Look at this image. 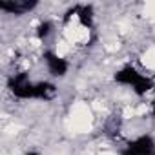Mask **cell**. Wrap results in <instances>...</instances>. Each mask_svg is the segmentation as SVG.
Returning a JSON list of instances; mask_svg holds the SVG:
<instances>
[{
    "instance_id": "cell-1",
    "label": "cell",
    "mask_w": 155,
    "mask_h": 155,
    "mask_svg": "<svg viewBox=\"0 0 155 155\" xmlns=\"http://www.w3.org/2000/svg\"><path fill=\"white\" fill-rule=\"evenodd\" d=\"M115 82L124 84V86H131V90H133L139 97L146 95V93L153 88V81L150 79V77L139 73L133 66H124L122 69H119V71L115 73Z\"/></svg>"
},
{
    "instance_id": "cell-2",
    "label": "cell",
    "mask_w": 155,
    "mask_h": 155,
    "mask_svg": "<svg viewBox=\"0 0 155 155\" xmlns=\"http://www.w3.org/2000/svg\"><path fill=\"white\" fill-rule=\"evenodd\" d=\"M35 84L37 82L29 81L28 73L11 75L9 81H8V88L17 99H35Z\"/></svg>"
},
{
    "instance_id": "cell-3",
    "label": "cell",
    "mask_w": 155,
    "mask_h": 155,
    "mask_svg": "<svg viewBox=\"0 0 155 155\" xmlns=\"http://www.w3.org/2000/svg\"><path fill=\"white\" fill-rule=\"evenodd\" d=\"M37 6V0H0V9L8 15H26Z\"/></svg>"
},
{
    "instance_id": "cell-4",
    "label": "cell",
    "mask_w": 155,
    "mask_h": 155,
    "mask_svg": "<svg viewBox=\"0 0 155 155\" xmlns=\"http://www.w3.org/2000/svg\"><path fill=\"white\" fill-rule=\"evenodd\" d=\"M126 150L133 155H155V140L150 135H140L133 139L126 146Z\"/></svg>"
},
{
    "instance_id": "cell-5",
    "label": "cell",
    "mask_w": 155,
    "mask_h": 155,
    "mask_svg": "<svg viewBox=\"0 0 155 155\" xmlns=\"http://www.w3.org/2000/svg\"><path fill=\"white\" fill-rule=\"evenodd\" d=\"M44 62H46L48 71H49L53 77H64V75L68 73L69 64H68L62 57H58L55 51H46V53H44Z\"/></svg>"
},
{
    "instance_id": "cell-6",
    "label": "cell",
    "mask_w": 155,
    "mask_h": 155,
    "mask_svg": "<svg viewBox=\"0 0 155 155\" xmlns=\"http://www.w3.org/2000/svg\"><path fill=\"white\" fill-rule=\"evenodd\" d=\"M57 97V86L51 82H37L35 84V99L40 101H53Z\"/></svg>"
},
{
    "instance_id": "cell-7",
    "label": "cell",
    "mask_w": 155,
    "mask_h": 155,
    "mask_svg": "<svg viewBox=\"0 0 155 155\" xmlns=\"http://www.w3.org/2000/svg\"><path fill=\"white\" fill-rule=\"evenodd\" d=\"M77 17H79V22L91 29L93 28V8L91 6H77Z\"/></svg>"
},
{
    "instance_id": "cell-8",
    "label": "cell",
    "mask_w": 155,
    "mask_h": 155,
    "mask_svg": "<svg viewBox=\"0 0 155 155\" xmlns=\"http://www.w3.org/2000/svg\"><path fill=\"white\" fill-rule=\"evenodd\" d=\"M51 33H53V22H51V20H42V22L37 26V37H38L40 40H46Z\"/></svg>"
},
{
    "instance_id": "cell-9",
    "label": "cell",
    "mask_w": 155,
    "mask_h": 155,
    "mask_svg": "<svg viewBox=\"0 0 155 155\" xmlns=\"http://www.w3.org/2000/svg\"><path fill=\"white\" fill-rule=\"evenodd\" d=\"M104 130H106V133L110 135V137H115V135H119V131H120V119H117L115 115L106 122V126H104Z\"/></svg>"
},
{
    "instance_id": "cell-10",
    "label": "cell",
    "mask_w": 155,
    "mask_h": 155,
    "mask_svg": "<svg viewBox=\"0 0 155 155\" xmlns=\"http://www.w3.org/2000/svg\"><path fill=\"white\" fill-rule=\"evenodd\" d=\"M151 113L155 115V99H153V102H151Z\"/></svg>"
},
{
    "instance_id": "cell-11",
    "label": "cell",
    "mask_w": 155,
    "mask_h": 155,
    "mask_svg": "<svg viewBox=\"0 0 155 155\" xmlns=\"http://www.w3.org/2000/svg\"><path fill=\"white\" fill-rule=\"evenodd\" d=\"M24 155H40V153H37V151H28V153H24Z\"/></svg>"
}]
</instances>
